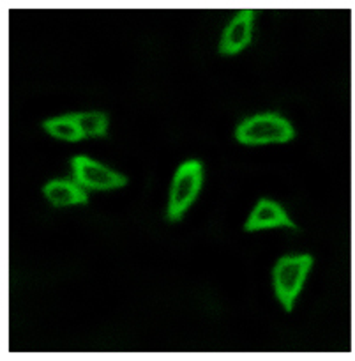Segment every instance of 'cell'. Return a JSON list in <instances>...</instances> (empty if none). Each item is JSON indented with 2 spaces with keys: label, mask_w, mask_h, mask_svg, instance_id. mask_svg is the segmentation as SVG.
Instances as JSON below:
<instances>
[{
  "label": "cell",
  "mask_w": 355,
  "mask_h": 361,
  "mask_svg": "<svg viewBox=\"0 0 355 361\" xmlns=\"http://www.w3.org/2000/svg\"><path fill=\"white\" fill-rule=\"evenodd\" d=\"M253 22H255L253 11H241L233 16L219 41L221 55H235L248 47L253 36Z\"/></svg>",
  "instance_id": "obj_5"
},
{
  "label": "cell",
  "mask_w": 355,
  "mask_h": 361,
  "mask_svg": "<svg viewBox=\"0 0 355 361\" xmlns=\"http://www.w3.org/2000/svg\"><path fill=\"white\" fill-rule=\"evenodd\" d=\"M75 121L82 128L85 137H106L108 119L103 112H83L75 114Z\"/></svg>",
  "instance_id": "obj_9"
},
{
  "label": "cell",
  "mask_w": 355,
  "mask_h": 361,
  "mask_svg": "<svg viewBox=\"0 0 355 361\" xmlns=\"http://www.w3.org/2000/svg\"><path fill=\"white\" fill-rule=\"evenodd\" d=\"M313 266V257L308 253L302 255H287L278 260L273 269V286L278 300L281 301L287 312H292L299 293L306 282L309 269Z\"/></svg>",
  "instance_id": "obj_1"
},
{
  "label": "cell",
  "mask_w": 355,
  "mask_h": 361,
  "mask_svg": "<svg viewBox=\"0 0 355 361\" xmlns=\"http://www.w3.org/2000/svg\"><path fill=\"white\" fill-rule=\"evenodd\" d=\"M44 197L51 202L55 207H68L75 206V204H85L89 200L85 188L80 185L78 180H68V179H57L50 180L43 188Z\"/></svg>",
  "instance_id": "obj_7"
},
{
  "label": "cell",
  "mask_w": 355,
  "mask_h": 361,
  "mask_svg": "<svg viewBox=\"0 0 355 361\" xmlns=\"http://www.w3.org/2000/svg\"><path fill=\"white\" fill-rule=\"evenodd\" d=\"M201 180H204V166L197 159L182 163L177 169L172 180L168 214H166L172 224L182 220L184 213L189 209V206L194 202L198 192H200Z\"/></svg>",
  "instance_id": "obj_3"
},
{
  "label": "cell",
  "mask_w": 355,
  "mask_h": 361,
  "mask_svg": "<svg viewBox=\"0 0 355 361\" xmlns=\"http://www.w3.org/2000/svg\"><path fill=\"white\" fill-rule=\"evenodd\" d=\"M71 166L75 179L85 190H115L123 188L127 183L124 176L87 158V156H75L71 159Z\"/></svg>",
  "instance_id": "obj_4"
},
{
  "label": "cell",
  "mask_w": 355,
  "mask_h": 361,
  "mask_svg": "<svg viewBox=\"0 0 355 361\" xmlns=\"http://www.w3.org/2000/svg\"><path fill=\"white\" fill-rule=\"evenodd\" d=\"M43 126H44V130L51 135V137L61 138V140L76 142V140H82V138H85L82 128H80V124L76 123L75 117L73 116L55 117V119L46 121Z\"/></svg>",
  "instance_id": "obj_8"
},
{
  "label": "cell",
  "mask_w": 355,
  "mask_h": 361,
  "mask_svg": "<svg viewBox=\"0 0 355 361\" xmlns=\"http://www.w3.org/2000/svg\"><path fill=\"white\" fill-rule=\"evenodd\" d=\"M294 126L280 114H259L242 121L235 130L237 142L246 145L283 144L294 138Z\"/></svg>",
  "instance_id": "obj_2"
},
{
  "label": "cell",
  "mask_w": 355,
  "mask_h": 361,
  "mask_svg": "<svg viewBox=\"0 0 355 361\" xmlns=\"http://www.w3.org/2000/svg\"><path fill=\"white\" fill-rule=\"evenodd\" d=\"M281 225L290 228H297V225L288 218V214L285 213V209L280 204H276L274 200L269 199H260L259 204L255 206V209H253V213L249 214L244 228L248 232H253L262 231V228L281 227Z\"/></svg>",
  "instance_id": "obj_6"
}]
</instances>
